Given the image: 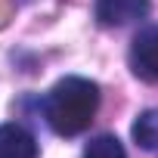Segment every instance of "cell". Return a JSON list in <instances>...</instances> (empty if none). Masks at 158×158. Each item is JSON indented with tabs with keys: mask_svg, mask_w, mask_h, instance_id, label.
I'll return each mask as SVG.
<instances>
[{
	"mask_svg": "<svg viewBox=\"0 0 158 158\" xmlns=\"http://www.w3.org/2000/svg\"><path fill=\"white\" fill-rule=\"evenodd\" d=\"M0 158H37V139L22 124H0Z\"/></svg>",
	"mask_w": 158,
	"mask_h": 158,
	"instance_id": "277c9868",
	"label": "cell"
},
{
	"mask_svg": "<svg viewBox=\"0 0 158 158\" xmlns=\"http://www.w3.org/2000/svg\"><path fill=\"white\" fill-rule=\"evenodd\" d=\"M133 139L139 149L158 155V109H149L133 121Z\"/></svg>",
	"mask_w": 158,
	"mask_h": 158,
	"instance_id": "5b68a950",
	"label": "cell"
},
{
	"mask_svg": "<svg viewBox=\"0 0 158 158\" xmlns=\"http://www.w3.org/2000/svg\"><path fill=\"white\" fill-rule=\"evenodd\" d=\"M149 10V0H96V19L99 25H127L143 19Z\"/></svg>",
	"mask_w": 158,
	"mask_h": 158,
	"instance_id": "3957f363",
	"label": "cell"
},
{
	"mask_svg": "<svg viewBox=\"0 0 158 158\" xmlns=\"http://www.w3.org/2000/svg\"><path fill=\"white\" fill-rule=\"evenodd\" d=\"M99 109V87L87 77H62V81L47 93L44 115L53 133L59 136H77L84 133Z\"/></svg>",
	"mask_w": 158,
	"mask_h": 158,
	"instance_id": "6da1fadb",
	"label": "cell"
},
{
	"mask_svg": "<svg viewBox=\"0 0 158 158\" xmlns=\"http://www.w3.org/2000/svg\"><path fill=\"white\" fill-rule=\"evenodd\" d=\"M81 158H127V152H124V146L118 143V136L102 133V136H96V139L87 143V149H84Z\"/></svg>",
	"mask_w": 158,
	"mask_h": 158,
	"instance_id": "8992f818",
	"label": "cell"
},
{
	"mask_svg": "<svg viewBox=\"0 0 158 158\" xmlns=\"http://www.w3.org/2000/svg\"><path fill=\"white\" fill-rule=\"evenodd\" d=\"M130 68L143 81H158V28H143L130 44Z\"/></svg>",
	"mask_w": 158,
	"mask_h": 158,
	"instance_id": "7a4b0ae2",
	"label": "cell"
}]
</instances>
